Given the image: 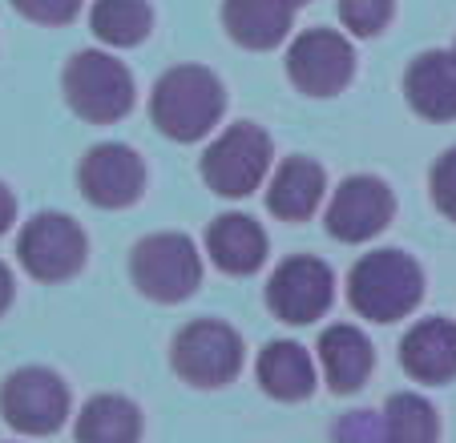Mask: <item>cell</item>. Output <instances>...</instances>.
Returning a JSON list of instances; mask_svg holds the SVG:
<instances>
[{"label": "cell", "mask_w": 456, "mask_h": 443, "mask_svg": "<svg viewBox=\"0 0 456 443\" xmlns=\"http://www.w3.org/2000/svg\"><path fill=\"white\" fill-rule=\"evenodd\" d=\"M271 157H275V145L267 129H258L255 121H234L207 145L202 181L218 197H250L267 178Z\"/></svg>", "instance_id": "cell-6"}, {"label": "cell", "mask_w": 456, "mask_h": 443, "mask_svg": "<svg viewBox=\"0 0 456 443\" xmlns=\"http://www.w3.org/2000/svg\"><path fill=\"white\" fill-rule=\"evenodd\" d=\"M452 57H456V44H452Z\"/></svg>", "instance_id": "cell-30"}, {"label": "cell", "mask_w": 456, "mask_h": 443, "mask_svg": "<svg viewBox=\"0 0 456 443\" xmlns=\"http://www.w3.org/2000/svg\"><path fill=\"white\" fill-rule=\"evenodd\" d=\"M424 299V270L404 250H368L347 274V302L368 323H400Z\"/></svg>", "instance_id": "cell-2"}, {"label": "cell", "mask_w": 456, "mask_h": 443, "mask_svg": "<svg viewBox=\"0 0 456 443\" xmlns=\"http://www.w3.org/2000/svg\"><path fill=\"white\" fill-rule=\"evenodd\" d=\"M89 28L110 49H134L154 28V9H150V0H94Z\"/></svg>", "instance_id": "cell-21"}, {"label": "cell", "mask_w": 456, "mask_h": 443, "mask_svg": "<svg viewBox=\"0 0 456 443\" xmlns=\"http://www.w3.org/2000/svg\"><path fill=\"white\" fill-rule=\"evenodd\" d=\"M440 419L428 399L412 391H396L384 407V435L379 443H436Z\"/></svg>", "instance_id": "cell-22"}, {"label": "cell", "mask_w": 456, "mask_h": 443, "mask_svg": "<svg viewBox=\"0 0 456 443\" xmlns=\"http://www.w3.org/2000/svg\"><path fill=\"white\" fill-rule=\"evenodd\" d=\"M400 366L404 375L416 383H452L456 379V323L448 318H420L416 326H408V334L400 339Z\"/></svg>", "instance_id": "cell-13"}, {"label": "cell", "mask_w": 456, "mask_h": 443, "mask_svg": "<svg viewBox=\"0 0 456 443\" xmlns=\"http://www.w3.org/2000/svg\"><path fill=\"white\" fill-rule=\"evenodd\" d=\"M65 105L89 125H113L134 109V73L113 52L81 49L61 73Z\"/></svg>", "instance_id": "cell-3"}, {"label": "cell", "mask_w": 456, "mask_h": 443, "mask_svg": "<svg viewBox=\"0 0 456 443\" xmlns=\"http://www.w3.org/2000/svg\"><path fill=\"white\" fill-rule=\"evenodd\" d=\"M77 186H81V197L89 205H97V210H126L146 189V162L129 145L102 141L81 157Z\"/></svg>", "instance_id": "cell-12"}, {"label": "cell", "mask_w": 456, "mask_h": 443, "mask_svg": "<svg viewBox=\"0 0 456 443\" xmlns=\"http://www.w3.org/2000/svg\"><path fill=\"white\" fill-rule=\"evenodd\" d=\"M384 435V415L376 411H352L336 423V443H379Z\"/></svg>", "instance_id": "cell-26"}, {"label": "cell", "mask_w": 456, "mask_h": 443, "mask_svg": "<svg viewBox=\"0 0 456 443\" xmlns=\"http://www.w3.org/2000/svg\"><path fill=\"white\" fill-rule=\"evenodd\" d=\"M291 4H295V9H303V4H307V0H291Z\"/></svg>", "instance_id": "cell-29"}, {"label": "cell", "mask_w": 456, "mask_h": 443, "mask_svg": "<svg viewBox=\"0 0 456 443\" xmlns=\"http://www.w3.org/2000/svg\"><path fill=\"white\" fill-rule=\"evenodd\" d=\"M226 113V85L207 65H174L154 81L150 121L170 141L190 145L215 133Z\"/></svg>", "instance_id": "cell-1"}, {"label": "cell", "mask_w": 456, "mask_h": 443, "mask_svg": "<svg viewBox=\"0 0 456 443\" xmlns=\"http://www.w3.org/2000/svg\"><path fill=\"white\" fill-rule=\"evenodd\" d=\"M331 299H336V274L323 258L311 254H295L279 262L267 282V307L287 326H307L323 318Z\"/></svg>", "instance_id": "cell-10"}, {"label": "cell", "mask_w": 456, "mask_h": 443, "mask_svg": "<svg viewBox=\"0 0 456 443\" xmlns=\"http://www.w3.org/2000/svg\"><path fill=\"white\" fill-rule=\"evenodd\" d=\"M12 222H17V197H12V189L0 181V238L12 230Z\"/></svg>", "instance_id": "cell-27"}, {"label": "cell", "mask_w": 456, "mask_h": 443, "mask_svg": "<svg viewBox=\"0 0 456 443\" xmlns=\"http://www.w3.org/2000/svg\"><path fill=\"white\" fill-rule=\"evenodd\" d=\"M0 415L20 435H53L69 419V387L49 366H20L0 383Z\"/></svg>", "instance_id": "cell-7"}, {"label": "cell", "mask_w": 456, "mask_h": 443, "mask_svg": "<svg viewBox=\"0 0 456 443\" xmlns=\"http://www.w3.org/2000/svg\"><path fill=\"white\" fill-rule=\"evenodd\" d=\"M396 218V197L387 189V181L371 178V173H355L344 178L331 189V202L323 210V226L336 242H371L376 234H384Z\"/></svg>", "instance_id": "cell-11"}, {"label": "cell", "mask_w": 456, "mask_h": 443, "mask_svg": "<svg viewBox=\"0 0 456 443\" xmlns=\"http://www.w3.org/2000/svg\"><path fill=\"white\" fill-rule=\"evenodd\" d=\"M319 366H323V383L336 395H352L376 371V350L360 326L336 323L319 334Z\"/></svg>", "instance_id": "cell-16"}, {"label": "cell", "mask_w": 456, "mask_h": 443, "mask_svg": "<svg viewBox=\"0 0 456 443\" xmlns=\"http://www.w3.org/2000/svg\"><path fill=\"white\" fill-rule=\"evenodd\" d=\"M396 12V0H339V25L347 28V36L371 41L387 28Z\"/></svg>", "instance_id": "cell-23"}, {"label": "cell", "mask_w": 456, "mask_h": 443, "mask_svg": "<svg viewBox=\"0 0 456 443\" xmlns=\"http://www.w3.org/2000/svg\"><path fill=\"white\" fill-rule=\"evenodd\" d=\"M267 230L250 213H223L207 226V254L223 274L247 278L267 262Z\"/></svg>", "instance_id": "cell-17"}, {"label": "cell", "mask_w": 456, "mask_h": 443, "mask_svg": "<svg viewBox=\"0 0 456 443\" xmlns=\"http://www.w3.org/2000/svg\"><path fill=\"white\" fill-rule=\"evenodd\" d=\"M287 77L303 97H336L355 77L352 36L336 28H303L287 49Z\"/></svg>", "instance_id": "cell-9"}, {"label": "cell", "mask_w": 456, "mask_h": 443, "mask_svg": "<svg viewBox=\"0 0 456 443\" xmlns=\"http://www.w3.org/2000/svg\"><path fill=\"white\" fill-rule=\"evenodd\" d=\"M323 194H328V173H323V165L299 154V157H287V162L271 173L267 210L283 222H307L311 213L323 205Z\"/></svg>", "instance_id": "cell-19"}, {"label": "cell", "mask_w": 456, "mask_h": 443, "mask_svg": "<svg viewBox=\"0 0 456 443\" xmlns=\"http://www.w3.org/2000/svg\"><path fill=\"white\" fill-rule=\"evenodd\" d=\"M17 258L25 266V274H33L37 282H65L73 274H81V266H86L89 238L77 218L45 210L25 222V230L17 238Z\"/></svg>", "instance_id": "cell-8"}, {"label": "cell", "mask_w": 456, "mask_h": 443, "mask_svg": "<svg viewBox=\"0 0 456 443\" xmlns=\"http://www.w3.org/2000/svg\"><path fill=\"white\" fill-rule=\"evenodd\" d=\"M242 355H247L242 334L223 318H194L170 342L174 375L190 387H202V391L234 383L242 371Z\"/></svg>", "instance_id": "cell-5"}, {"label": "cell", "mask_w": 456, "mask_h": 443, "mask_svg": "<svg viewBox=\"0 0 456 443\" xmlns=\"http://www.w3.org/2000/svg\"><path fill=\"white\" fill-rule=\"evenodd\" d=\"M291 0H223V28L234 44L250 52H271L291 36Z\"/></svg>", "instance_id": "cell-15"}, {"label": "cell", "mask_w": 456, "mask_h": 443, "mask_svg": "<svg viewBox=\"0 0 456 443\" xmlns=\"http://www.w3.org/2000/svg\"><path fill=\"white\" fill-rule=\"evenodd\" d=\"M255 379H258V387L279 403H303V399H311L319 387L311 355L291 339H275L258 350Z\"/></svg>", "instance_id": "cell-18"}, {"label": "cell", "mask_w": 456, "mask_h": 443, "mask_svg": "<svg viewBox=\"0 0 456 443\" xmlns=\"http://www.w3.org/2000/svg\"><path fill=\"white\" fill-rule=\"evenodd\" d=\"M12 294H17V286H12V270L0 262V315L12 307Z\"/></svg>", "instance_id": "cell-28"}, {"label": "cell", "mask_w": 456, "mask_h": 443, "mask_svg": "<svg viewBox=\"0 0 456 443\" xmlns=\"http://www.w3.org/2000/svg\"><path fill=\"white\" fill-rule=\"evenodd\" d=\"M77 443H138L142 439V411L126 395H94L73 423Z\"/></svg>", "instance_id": "cell-20"}, {"label": "cell", "mask_w": 456, "mask_h": 443, "mask_svg": "<svg viewBox=\"0 0 456 443\" xmlns=\"http://www.w3.org/2000/svg\"><path fill=\"white\" fill-rule=\"evenodd\" d=\"M129 278L134 286L154 302H186L202 286V254L194 238L178 230L146 234L138 246L129 250Z\"/></svg>", "instance_id": "cell-4"}, {"label": "cell", "mask_w": 456, "mask_h": 443, "mask_svg": "<svg viewBox=\"0 0 456 443\" xmlns=\"http://www.w3.org/2000/svg\"><path fill=\"white\" fill-rule=\"evenodd\" d=\"M404 101L424 121H456V57L428 49L404 68Z\"/></svg>", "instance_id": "cell-14"}, {"label": "cell", "mask_w": 456, "mask_h": 443, "mask_svg": "<svg viewBox=\"0 0 456 443\" xmlns=\"http://www.w3.org/2000/svg\"><path fill=\"white\" fill-rule=\"evenodd\" d=\"M428 189H432L436 210L444 213L448 222H456V145L436 157V165H432V173H428Z\"/></svg>", "instance_id": "cell-24"}, {"label": "cell", "mask_w": 456, "mask_h": 443, "mask_svg": "<svg viewBox=\"0 0 456 443\" xmlns=\"http://www.w3.org/2000/svg\"><path fill=\"white\" fill-rule=\"evenodd\" d=\"M9 4L25 20H33V25H45V28L69 25V20L81 12V0H9Z\"/></svg>", "instance_id": "cell-25"}]
</instances>
